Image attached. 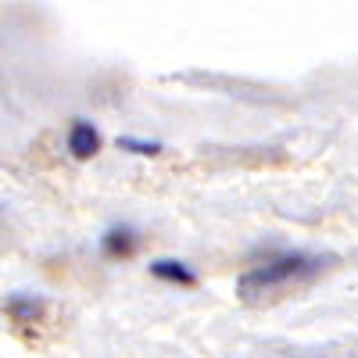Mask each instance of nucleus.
<instances>
[{"instance_id": "obj_3", "label": "nucleus", "mask_w": 358, "mask_h": 358, "mask_svg": "<svg viewBox=\"0 0 358 358\" xmlns=\"http://www.w3.org/2000/svg\"><path fill=\"white\" fill-rule=\"evenodd\" d=\"M136 244H140V236H136V229L133 226H111L104 236H101V251H104V258H129L133 251H136Z\"/></svg>"}, {"instance_id": "obj_5", "label": "nucleus", "mask_w": 358, "mask_h": 358, "mask_svg": "<svg viewBox=\"0 0 358 358\" xmlns=\"http://www.w3.org/2000/svg\"><path fill=\"white\" fill-rule=\"evenodd\" d=\"M151 276L155 280H165V283H179V287H194L197 283V273L187 265V262H176V258H158L151 262Z\"/></svg>"}, {"instance_id": "obj_4", "label": "nucleus", "mask_w": 358, "mask_h": 358, "mask_svg": "<svg viewBox=\"0 0 358 358\" xmlns=\"http://www.w3.org/2000/svg\"><path fill=\"white\" fill-rule=\"evenodd\" d=\"M4 308H8V315L15 322H40L43 312H47V301L36 297V294H11L4 301Z\"/></svg>"}, {"instance_id": "obj_6", "label": "nucleus", "mask_w": 358, "mask_h": 358, "mask_svg": "<svg viewBox=\"0 0 358 358\" xmlns=\"http://www.w3.org/2000/svg\"><path fill=\"white\" fill-rule=\"evenodd\" d=\"M118 147H122V151H133V155H158L162 151L158 140H136V136H118Z\"/></svg>"}, {"instance_id": "obj_2", "label": "nucleus", "mask_w": 358, "mask_h": 358, "mask_svg": "<svg viewBox=\"0 0 358 358\" xmlns=\"http://www.w3.org/2000/svg\"><path fill=\"white\" fill-rule=\"evenodd\" d=\"M69 151L76 162H86L94 158L101 151V133L94 122H86V118H76V122L69 126Z\"/></svg>"}, {"instance_id": "obj_1", "label": "nucleus", "mask_w": 358, "mask_h": 358, "mask_svg": "<svg viewBox=\"0 0 358 358\" xmlns=\"http://www.w3.org/2000/svg\"><path fill=\"white\" fill-rule=\"evenodd\" d=\"M326 265H330V258L305 255V251H287V255L268 258L265 265H255L251 273H244L236 280V294H241L244 301H255V297H265V294H276V290H287L294 283L312 280Z\"/></svg>"}]
</instances>
